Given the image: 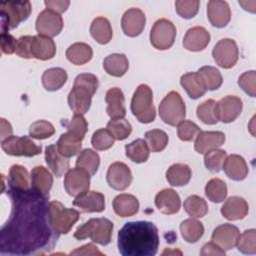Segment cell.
Returning <instances> with one entry per match:
<instances>
[{
	"label": "cell",
	"mask_w": 256,
	"mask_h": 256,
	"mask_svg": "<svg viewBox=\"0 0 256 256\" xmlns=\"http://www.w3.org/2000/svg\"><path fill=\"white\" fill-rule=\"evenodd\" d=\"M61 124L66 127L67 131L72 133L74 136L83 140L88 129V123L83 115L74 114L71 120H62Z\"/></svg>",
	"instance_id": "bcb514c9"
},
{
	"label": "cell",
	"mask_w": 256,
	"mask_h": 256,
	"mask_svg": "<svg viewBox=\"0 0 256 256\" xmlns=\"http://www.w3.org/2000/svg\"><path fill=\"white\" fill-rule=\"evenodd\" d=\"M70 254L71 255H101V256L103 255V253L101 251H99L97 249V247L92 243L85 244V245L75 249Z\"/></svg>",
	"instance_id": "91938a15"
},
{
	"label": "cell",
	"mask_w": 256,
	"mask_h": 256,
	"mask_svg": "<svg viewBox=\"0 0 256 256\" xmlns=\"http://www.w3.org/2000/svg\"><path fill=\"white\" fill-rule=\"evenodd\" d=\"M93 50L84 42H76L66 50V58L74 65H83L92 59Z\"/></svg>",
	"instance_id": "e575fe53"
},
{
	"label": "cell",
	"mask_w": 256,
	"mask_h": 256,
	"mask_svg": "<svg viewBox=\"0 0 256 256\" xmlns=\"http://www.w3.org/2000/svg\"><path fill=\"white\" fill-rule=\"evenodd\" d=\"M227 193L226 183L219 178H212L206 183L205 195L210 201L214 203H220L224 201L227 197Z\"/></svg>",
	"instance_id": "b9f144b4"
},
{
	"label": "cell",
	"mask_w": 256,
	"mask_h": 256,
	"mask_svg": "<svg viewBox=\"0 0 256 256\" xmlns=\"http://www.w3.org/2000/svg\"><path fill=\"white\" fill-rule=\"evenodd\" d=\"M7 185L8 189L12 190H23L30 188L27 169L18 164L12 165L8 172Z\"/></svg>",
	"instance_id": "d590c367"
},
{
	"label": "cell",
	"mask_w": 256,
	"mask_h": 256,
	"mask_svg": "<svg viewBox=\"0 0 256 256\" xmlns=\"http://www.w3.org/2000/svg\"><path fill=\"white\" fill-rule=\"evenodd\" d=\"M200 131L199 126L190 120H183L177 125V135L181 141L194 140Z\"/></svg>",
	"instance_id": "db71d44e"
},
{
	"label": "cell",
	"mask_w": 256,
	"mask_h": 256,
	"mask_svg": "<svg viewBox=\"0 0 256 256\" xmlns=\"http://www.w3.org/2000/svg\"><path fill=\"white\" fill-rule=\"evenodd\" d=\"M103 68L107 74L113 77H122L128 71L129 61L124 54L113 53L105 57Z\"/></svg>",
	"instance_id": "4dcf8cb0"
},
{
	"label": "cell",
	"mask_w": 256,
	"mask_h": 256,
	"mask_svg": "<svg viewBox=\"0 0 256 256\" xmlns=\"http://www.w3.org/2000/svg\"><path fill=\"white\" fill-rule=\"evenodd\" d=\"M90 34L99 44H107L111 41L113 31L109 20L105 17H96L90 26Z\"/></svg>",
	"instance_id": "836d02e7"
},
{
	"label": "cell",
	"mask_w": 256,
	"mask_h": 256,
	"mask_svg": "<svg viewBox=\"0 0 256 256\" xmlns=\"http://www.w3.org/2000/svg\"><path fill=\"white\" fill-rule=\"evenodd\" d=\"M210 42V33L202 26H195L187 30L183 38V46L192 52L204 50Z\"/></svg>",
	"instance_id": "7402d4cb"
},
{
	"label": "cell",
	"mask_w": 256,
	"mask_h": 256,
	"mask_svg": "<svg viewBox=\"0 0 256 256\" xmlns=\"http://www.w3.org/2000/svg\"><path fill=\"white\" fill-rule=\"evenodd\" d=\"M30 56L38 60H50L56 54V45L52 38L35 35L30 42Z\"/></svg>",
	"instance_id": "ffe728a7"
},
{
	"label": "cell",
	"mask_w": 256,
	"mask_h": 256,
	"mask_svg": "<svg viewBox=\"0 0 256 256\" xmlns=\"http://www.w3.org/2000/svg\"><path fill=\"white\" fill-rule=\"evenodd\" d=\"M45 162L48 168L56 177H61L69 170V158L63 156L55 144L48 145L45 148Z\"/></svg>",
	"instance_id": "d4e9b609"
},
{
	"label": "cell",
	"mask_w": 256,
	"mask_h": 256,
	"mask_svg": "<svg viewBox=\"0 0 256 256\" xmlns=\"http://www.w3.org/2000/svg\"><path fill=\"white\" fill-rule=\"evenodd\" d=\"M112 206H113L114 212L118 216L122 218H126V217L133 216L138 212L139 201L135 196L131 194L122 193L117 195L113 199Z\"/></svg>",
	"instance_id": "f1b7e54d"
},
{
	"label": "cell",
	"mask_w": 256,
	"mask_h": 256,
	"mask_svg": "<svg viewBox=\"0 0 256 256\" xmlns=\"http://www.w3.org/2000/svg\"><path fill=\"white\" fill-rule=\"evenodd\" d=\"M58 151L65 157L70 158L78 153H80L81 146H82V140L74 136L70 132H66L61 134L59 137L57 143H56Z\"/></svg>",
	"instance_id": "8d00e7d4"
},
{
	"label": "cell",
	"mask_w": 256,
	"mask_h": 256,
	"mask_svg": "<svg viewBox=\"0 0 256 256\" xmlns=\"http://www.w3.org/2000/svg\"><path fill=\"white\" fill-rule=\"evenodd\" d=\"M145 141L152 152H161L168 144V135L160 129H152L145 133Z\"/></svg>",
	"instance_id": "ee69618b"
},
{
	"label": "cell",
	"mask_w": 256,
	"mask_h": 256,
	"mask_svg": "<svg viewBox=\"0 0 256 256\" xmlns=\"http://www.w3.org/2000/svg\"><path fill=\"white\" fill-rule=\"evenodd\" d=\"M237 247L238 250L243 254H256V230L248 229L240 234Z\"/></svg>",
	"instance_id": "816d5d0a"
},
{
	"label": "cell",
	"mask_w": 256,
	"mask_h": 256,
	"mask_svg": "<svg viewBox=\"0 0 256 256\" xmlns=\"http://www.w3.org/2000/svg\"><path fill=\"white\" fill-rule=\"evenodd\" d=\"M11 214L1 228L0 254L33 255L52 250L59 236L51 228L48 199L31 187L7 189Z\"/></svg>",
	"instance_id": "6da1fadb"
},
{
	"label": "cell",
	"mask_w": 256,
	"mask_h": 256,
	"mask_svg": "<svg viewBox=\"0 0 256 256\" xmlns=\"http://www.w3.org/2000/svg\"><path fill=\"white\" fill-rule=\"evenodd\" d=\"M243 108L242 100L234 95H227L216 102V113L218 120L223 123H231L241 114Z\"/></svg>",
	"instance_id": "9a60e30c"
},
{
	"label": "cell",
	"mask_w": 256,
	"mask_h": 256,
	"mask_svg": "<svg viewBox=\"0 0 256 256\" xmlns=\"http://www.w3.org/2000/svg\"><path fill=\"white\" fill-rule=\"evenodd\" d=\"M113 223L107 218H91L74 232V238L84 240L90 238L92 242L102 246L108 245L112 239Z\"/></svg>",
	"instance_id": "277c9868"
},
{
	"label": "cell",
	"mask_w": 256,
	"mask_h": 256,
	"mask_svg": "<svg viewBox=\"0 0 256 256\" xmlns=\"http://www.w3.org/2000/svg\"><path fill=\"white\" fill-rule=\"evenodd\" d=\"M2 150L11 156L33 157L39 155L42 147L34 143L28 136H13L1 141Z\"/></svg>",
	"instance_id": "30bf717a"
},
{
	"label": "cell",
	"mask_w": 256,
	"mask_h": 256,
	"mask_svg": "<svg viewBox=\"0 0 256 256\" xmlns=\"http://www.w3.org/2000/svg\"><path fill=\"white\" fill-rule=\"evenodd\" d=\"M67 79V72L60 67H53L45 70L41 77L42 84L48 91L59 90L66 83Z\"/></svg>",
	"instance_id": "1f68e13d"
},
{
	"label": "cell",
	"mask_w": 256,
	"mask_h": 256,
	"mask_svg": "<svg viewBox=\"0 0 256 256\" xmlns=\"http://www.w3.org/2000/svg\"><path fill=\"white\" fill-rule=\"evenodd\" d=\"M176 38V27L172 21L161 18L152 26L150 31V43L158 50H167L172 47Z\"/></svg>",
	"instance_id": "9c48e42d"
},
{
	"label": "cell",
	"mask_w": 256,
	"mask_h": 256,
	"mask_svg": "<svg viewBox=\"0 0 256 256\" xmlns=\"http://www.w3.org/2000/svg\"><path fill=\"white\" fill-rule=\"evenodd\" d=\"M180 84L185 89L188 96L192 99L202 97L207 91L197 72H188L183 74L180 78Z\"/></svg>",
	"instance_id": "f546056e"
},
{
	"label": "cell",
	"mask_w": 256,
	"mask_h": 256,
	"mask_svg": "<svg viewBox=\"0 0 256 256\" xmlns=\"http://www.w3.org/2000/svg\"><path fill=\"white\" fill-rule=\"evenodd\" d=\"M107 103L106 112L111 119L124 118L126 115L125 97L122 90L118 87L110 88L105 96Z\"/></svg>",
	"instance_id": "484cf974"
},
{
	"label": "cell",
	"mask_w": 256,
	"mask_h": 256,
	"mask_svg": "<svg viewBox=\"0 0 256 256\" xmlns=\"http://www.w3.org/2000/svg\"><path fill=\"white\" fill-rule=\"evenodd\" d=\"M122 256H154L159 247L158 228L149 221L127 222L118 232Z\"/></svg>",
	"instance_id": "7a4b0ae2"
},
{
	"label": "cell",
	"mask_w": 256,
	"mask_h": 256,
	"mask_svg": "<svg viewBox=\"0 0 256 256\" xmlns=\"http://www.w3.org/2000/svg\"><path fill=\"white\" fill-rule=\"evenodd\" d=\"M185 212L191 218H202L208 213V205L206 201L198 195H191L186 198L183 204Z\"/></svg>",
	"instance_id": "7bdbcfd3"
},
{
	"label": "cell",
	"mask_w": 256,
	"mask_h": 256,
	"mask_svg": "<svg viewBox=\"0 0 256 256\" xmlns=\"http://www.w3.org/2000/svg\"><path fill=\"white\" fill-rule=\"evenodd\" d=\"M55 133V128L52 123L46 120H37L30 125L29 135L31 138L43 140L51 137Z\"/></svg>",
	"instance_id": "681fc988"
},
{
	"label": "cell",
	"mask_w": 256,
	"mask_h": 256,
	"mask_svg": "<svg viewBox=\"0 0 256 256\" xmlns=\"http://www.w3.org/2000/svg\"><path fill=\"white\" fill-rule=\"evenodd\" d=\"M106 128L112 134L114 139L119 140V141L128 138V136L132 132V126L125 118L111 119L107 123Z\"/></svg>",
	"instance_id": "7dc6e473"
},
{
	"label": "cell",
	"mask_w": 256,
	"mask_h": 256,
	"mask_svg": "<svg viewBox=\"0 0 256 256\" xmlns=\"http://www.w3.org/2000/svg\"><path fill=\"white\" fill-rule=\"evenodd\" d=\"M238 85L249 96H256V72L254 70L246 71L238 78Z\"/></svg>",
	"instance_id": "11a10c76"
},
{
	"label": "cell",
	"mask_w": 256,
	"mask_h": 256,
	"mask_svg": "<svg viewBox=\"0 0 256 256\" xmlns=\"http://www.w3.org/2000/svg\"><path fill=\"white\" fill-rule=\"evenodd\" d=\"M207 17L212 26L225 27L231 19V10L226 1L211 0L207 4Z\"/></svg>",
	"instance_id": "d6986e66"
},
{
	"label": "cell",
	"mask_w": 256,
	"mask_h": 256,
	"mask_svg": "<svg viewBox=\"0 0 256 256\" xmlns=\"http://www.w3.org/2000/svg\"><path fill=\"white\" fill-rule=\"evenodd\" d=\"M63 25L62 16L59 13L46 8L38 14L35 27L38 35L52 38L62 31Z\"/></svg>",
	"instance_id": "7c38bea8"
},
{
	"label": "cell",
	"mask_w": 256,
	"mask_h": 256,
	"mask_svg": "<svg viewBox=\"0 0 256 256\" xmlns=\"http://www.w3.org/2000/svg\"><path fill=\"white\" fill-rule=\"evenodd\" d=\"M150 149L143 139H136L133 142L125 145L126 156L135 163L146 162L149 158Z\"/></svg>",
	"instance_id": "f35d334b"
},
{
	"label": "cell",
	"mask_w": 256,
	"mask_h": 256,
	"mask_svg": "<svg viewBox=\"0 0 256 256\" xmlns=\"http://www.w3.org/2000/svg\"><path fill=\"white\" fill-rule=\"evenodd\" d=\"M131 112L141 123L154 121L156 110L153 105V93L148 85L140 84L136 88L131 100Z\"/></svg>",
	"instance_id": "8992f818"
},
{
	"label": "cell",
	"mask_w": 256,
	"mask_h": 256,
	"mask_svg": "<svg viewBox=\"0 0 256 256\" xmlns=\"http://www.w3.org/2000/svg\"><path fill=\"white\" fill-rule=\"evenodd\" d=\"M159 116L170 126H176L185 119L186 106L178 92L170 91L162 99L159 104Z\"/></svg>",
	"instance_id": "ba28073f"
},
{
	"label": "cell",
	"mask_w": 256,
	"mask_h": 256,
	"mask_svg": "<svg viewBox=\"0 0 256 256\" xmlns=\"http://www.w3.org/2000/svg\"><path fill=\"white\" fill-rule=\"evenodd\" d=\"M99 165H100V157L97 152L88 148L80 151L76 160L77 167H80L86 170L92 176L98 171Z\"/></svg>",
	"instance_id": "ab89813d"
},
{
	"label": "cell",
	"mask_w": 256,
	"mask_h": 256,
	"mask_svg": "<svg viewBox=\"0 0 256 256\" xmlns=\"http://www.w3.org/2000/svg\"><path fill=\"white\" fill-rule=\"evenodd\" d=\"M0 40H1V49L3 53L5 54L15 53L18 39H16L9 33H1Z\"/></svg>",
	"instance_id": "6f0895ef"
},
{
	"label": "cell",
	"mask_w": 256,
	"mask_h": 256,
	"mask_svg": "<svg viewBox=\"0 0 256 256\" xmlns=\"http://www.w3.org/2000/svg\"><path fill=\"white\" fill-rule=\"evenodd\" d=\"M31 10L32 7L29 1H8L0 3L1 33H8L9 30L16 28L29 17Z\"/></svg>",
	"instance_id": "52a82bcc"
},
{
	"label": "cell",
	"mask_w": 256,
	"mask_h": 256,
	"mask_svg": "<svg viewBox=\"0 0 256 256\" xmlns=\"http://www.w3.org/2000/svg\"><path fill=\"white\" fill-rule=\"evenodd\" d=\"M0 120H1V141H3L12 135L13 129L11 124L8 121H6V119L1 118Z\"/></svg>",
	"instance_id": "6125c7cd"
},
{
	"label": "cell",
	"mask_w": 256,
	"mask_h": 256,
	"mask_svg": "<svg viewBox=\"0 0 256 256\" xmlns=\"http://www.w3.org/2000/svg\"><path fill=\"white\" fill-rule=\"evenodd\" d=\"M48 217L51 228L58 235L67 234L79 220V211L65 207L59 201H50L48 205Z\"/></svg>",
	"instance_id": "5b68a950"
},
{
	"label": "cell",
	"mask_w": 256,
	"mask_h": 256,
	"mask_svg": "<svg viewBox=\"0 0 256 256\" xmlns=\"http://www.w3.org/2000/svg\"><path fill=\"white\" fill-rule=\"evenodd\" d=\"M33 36L26 35V36H21L17 40V45H16V51L15 54L18 55L19 57L25 58V59H30V42L32 40Z\"/></svg>",
	"instance_id": "9f6ffc18"
},
{
	"label": "cell",
	"mask_w": 256,
	"mask_h": 256,
	"mask_svg": "<svg viewBox=\"0 0 256 256\" xmlns=\"http://www.w3.org/2000/svg\"><path fill=\"white\" fill-rule=\"evenodd\" d=\"M240 238V231L237 226L224 223L217 226L211 235V240L224 251L233 249L237 246Z\"/></svg>",
	"instance_id": "2e32d148"
},
{
	"label": "cell",
	"mask_w": 256,
	"mask_h": 256,
	"mask_svg": "<svg viewBox=\"0 0 256 256\" xmlns=\"http://www.w3.org/2000/svg\"><path fill=\"white\" fill-rule=\"evenodd\" d=\"M197 74L199 75V77L203 81L207 90H210V91L216 90L223 83L222 75L216 67L203 66L200 69H198Z\"/></svg>",
	"instance_id": "60d3db41"
},
{
	"label": "cell",
	"mask_w": 256,
	"mask_h": 256,
	"mask_svg": "<svg viewBox=\"0 0 256 256\" xmlns=\"http://www.w3.org/2000/svg\"><path fill=\"white\" fill-rule=\"evenodd\" d=\"M31 188L38 193L49 196V191L53 185V177L51 173L43 166H35L30 174Z\"/></svg>",
	"instance_id": "83f0119b"
},
{
	"label": "cell",
	"mask_w": 256,
	"mask_h": 256,
	"mask_svg": "<svg viewBox=\"0 0 256 256\" xmlns=\"http://www.w3.org/2000/svg\"><path fill=\"white\" fill-rule=\"evenodd\" d=\"M98 86L99 81L94 74L81 73L76 76L67 98L68 105L74 114L84 115L88 112Z\"/></svg>",
	"instance_id": "3957f363"
},
{
	"label": "cell",
	"mask_w": 256,
	"mask_h": 256,
	"mask_svg": "<svg viewBox=\"0 0 256 256\" xmlns=\"http://www.w3.org/2000/svg\"><path fill=\"white\" fill-rule=\"evenodd\" d=\"M200 255L202 256H209V255H225V251L221 249L217 244H215L213 241L206 243L201 251Z\"/></svg>",
	"instance_id": "94428289"
},
{
	"label": "cell",
	"mask_w": 256,
	"mask_h": 256,
	"mask_svg": "<svg viewBox=\"0 0 256 256\" xmlns=\"http://www.w3.org/2000/svg\"><path fill=\"white\" fill-rule=\"evenodd\" d=\"M146 16L139 8H130L126 10L121 19V27L128 37L139 36L144 30Z\"/></svg>",
	"instance_id": "e0dca14e"
},
{
	"label": "cell",
	"mask_w": 256,
	"mask_h": 256,
	"mask_svg": "<svg viewBox=\"0 0 256 256\" xmlns=\"http://www.w3.org/2000/svg\"><path fill=\"white\" fill-rule=\"evenodd\" d=\"M154 202L157 209L166 215L178 213L181 207V200L178 193L170 188H165L158 192Z\"/></svg>",
	"instance_id": "44dd1931"
},
{
	"label": "cell",
	"mask_w": 256,
	"mask_h": 256,
	"mask_svg": "<svg viewBox=\"0 0 256 256\" xmlns=\"http://www.w3.org/2000/svg\"><path fill=\"white\" fill-rule=\"evenodd\" d=\"M225 174L232 180L241 181L248 175L249 169L245 159L237 154H231L226 156L223 166Z\"/></svg>",
	"instance_id": "4316f807"
},
{
	"label": "cell",
	"mask_w": 256,
	"mask_h": 256,
	"mask_svg": "<svg viewBox=\"0 0 256 256\" xmlns=\"http://www.w3.org/2000/svg\"><path fill=\"white\" fill-rule=\"evenodd\" d=\"M91 175L80 167L69 169L64 177V188L66 192L76 197L89 190Z\"/></svg>",
	"instance_id": "4fadbf2b"
},
{
	"label": "cell",
	"mask_w": 256,
	"mask_h": 256,
	"mask_svg": "<svg viewBox=\"0 0 256 256\" xmlns=\"http://www.w3.org/2000/svg\"><path fill=\"white\" fill-rule=\"evenodd\" d=\"M212 56L218 66L224 69H230L238 61V46L233 39H221L214 45L212 50Z\"/></svg>",
	"instance_id": "8fae6325"
},
{
	"label": "cell",
	"mask_w": 256,
	"mask_h": 256,
	"mask_svg": "<svg viewBox=\"0 0 256 256\" xmlns=\"http://www.w3.org/2000/svg\"><path fill=\"white\" fill-rule=\"evenodd\" d=\"M44 4L47 9L53 10V11L61 14L67 10V8L70 5V1H68V0H48L47 1L46 0V1H44Z\"/></svg>",
	"instance_id": "680465c9"
},
{
	"label": "cell",
	"mask_w": 256,
	"mask_h": 256,
	"mask_svg": "<svg viewBox=\"0 0 256 256\" xmlns=\"http://www.w3.org/2000/svg\"><path fill=\"white\" fill-rule=\"evenodd\" d=\"M192 176L190 167L184 163L172 164L166 171V179L172 186L180 187L189 183Z\"/></svg>",
	"instance_id": "d6a6232c"
},
{
	"label": "cell",
	"mask_w": 256,
	"mask_h": 256,
	"mask_svg": "<svg viewBox=\"0 0 256 256\" xmlns=\"http://www.w3.org/2000/svg\"><path fill=\"white\" fill-rule=\"evenodd\" d=\"M225 142V134L221 131H200L195 139L194 149L199 154L218 148Z\"/></svg>",
	"instance_id": "603a6c76"
},
{
	"label": "cell",
	"mask_w": 256,
	"mask_h": 256,
	"mask_svg": "<svg viewBox=\"0 0 256 256\" xmlns=\"http://www.w3.org/2000/svg\"><path fill=\"white\" fill-rule=\"evenodd\" d=\"M239 4H240L245 10L248 11V7H250V5L256 4V2H255V1H239ZM249 11L252 12V13H254V12H255V9H253V8L250 7V8H249Z\"/></svg>",
	"instance_id": "be15d7a7"
},
{
	"label": "cell",
	"mask_w": 256,
	"mask_h": 256,
	"mask_svg": "<svg viewBox=\"0 0 256 256\" xmlns=\"http://www.w3.org/2000/svg\"><path fill=\"white\" fill-rule=\"evenodd\" d=\"M180 232L186 242L196 243L204 234V226L195 218H189L181 222Z\"/></svg>",
	"instance_id": "74e56055"
},
{
	"label": "cell",
	"mask_w": 256,
	"mask_h": 256,
	"mask_svg": "<svg viewBox=\"0 0 256 256\" xmlns=\"http://www.w3.org/2000/svg\"><path fill=\"white\" fill-rule=\"evenodd\" d=\"M114 140V137L107 128H101L93 133V136L91 138V144L94 149L98 151H104L113 146Z\"/></svg>",
	"instance_id": "f907efd6"
},
{
	"label": "cell",
	"mask_w": 256,
	"mask_h": 256,
	"mask_svg": "<svg viewBox=\"0 0 256 256\" xmlns=\"http://www.w3.org/2000/svg\"><path fill=\"white\" fill-rule=\"evenodd\" d=\"M196 114L199 120L208 125H214L219 121L216 113V102L213 99H208L199 104Z\"/></svg>",
	"instance_id": "f6af8a7d"
},
{
	"label": "cell",
	"mask_w": 256,
	"mask_h": 256,
	"mask_svg": "<svg viewBox=\"0 0 256 256\" xmlns=\"http://www.w3.org/2000/svg\"><path fill=\"white\" fill-rule=\"evenodd\" d=\"M249 206L247 201L239 196L229 197L221 207V214L229 221H238L247 216Z\"/></svg>",
	"instance_id": "cb8c5ba5"
},
{
	"label": "cell",
	"mask_w": 256,
	"mask_h": 256,
	"mask_svg": "<svg viewBox=\"0 0 256 256\" xmlns=\"http://www.w3.org/2000/svg\"><path fill=\"white\" fill-rule=\"evenodd\" d=\"M226 156L227 153L225 150L218 148L212 149L204 154V165L211 172H219Z\"/></svg>",
	"instance_id": "c3c4849f"
},
{
	"label": "cell",
	"mask_w": 256,
	"mask_h": 256,
	"mask_svg": "<svg viewBox=\"0 0 256 256\" xmlns=\"http://www.w3.org/2000/svg\"><path fill=\"white\" fill-rule=\"evenodd\" d=\"M73 205L84 213H99L105 210V197L100 192L88 190L76 196Z\"/></svg>",
	"instance_id": "ac0fdd59"
},
{
	"label": "cell",
	"mask_w": 256,
	"mask_h": 256,
	"mask_svg": "<svg viewBox=\"0 0 256 256\" xmlns=\"http://www.w3.org/2000/svg\"><path fill=\"white\" fill-rule=\"evenodd\" d=\"M132 173L130 168L123 162L112 163L107 171L106 180L108 185L117 191L127 189L132 182Z\"/></svg>",
	"instance_id": "5bb4252c"
},
{
	"label": "cell",
	"mask_w": 256,
	"mask_h": 256,
	"mask_svg": "<svg viewBox=\"0 0 256 256\" xmlns=\"http://www.w3.org/2000/svg\"><path fill=\"white\" fill-rule=\"evenodd\" d=\"M200 2L198 0H178L175 2L177 14L184 19L193 18L199 10Z\"/></svg>",
	"instance_id": "f5cc1de1"
}]
</instances>
